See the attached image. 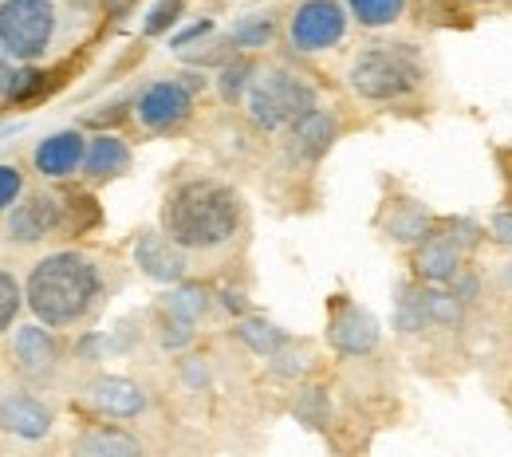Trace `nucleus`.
<instances>
[{"mask_svg": "<svg viewBox=\"0 0 512 457\" xmlns=\"http://www.w3.org/2000/svg\"><path fill=\"white\" fill-rule=\"evenodd\" d=\"M103 276L83 253H52L28 272L24 300L32 316L48 327H75L99 300Z\"/></svg>", "mask_w": 512, "mask_h": 457, "instance_id": "f257e3e1", "label": "nucleus"}, {"mask_svg": "<svg viewBox=\"0 0 512 457\" xmlns=\"http://www.w3.org/2000/svg\"><path fill=\"white\" fill-rule=\"evenodd\" d=\"M241 201L229 186L193 178L162 201V233L182 249H217L237 233Z\"/></svg>", "mask_w": 512, "mask_h": 457, "instance_id": "f03ea898", "label": "nucleus"}, {"mask_svg": "<svg viewBox=\"0 0 512 457\" xmlns=\"http://www.w3.org/2000/svg\"><path fill=\"white\" fill-rule=\"evenodd\" d=\"M245 107H249L253 127H260V131H288L304 115L316 111V87L304 83L300 75L284 71V67H264V71H256L253 83H249Z\"/></svg>", "mask_w": 512, "mask_h": 457, "instance_id": "7ed1b4c3", "label": "nucleus"}, {"mask_svg": "<svg viewBox=\"0 0 512 457\" xmlns=\"http://www.w3.org/2000/svg\"><path fill=\"white\" fill-rule=\"evenodd\" d=\"M351 79V91L359 99H371V103H390V99H402L410 95L418 83H422V64L410 48H398V44H386V48H367L355 56V64L347 71Z\"/></svg>", "mask_w": 512, "mask_h": 457, "instance_id": "20e7f679", "label": "nucleus"}, {"mask_svg": "<svg viewBox=\"0 0 512 457\" xmlns=\"http://www.w3.org/2000/svg\"><path fill=\"white\" fill-rule=\"evenodd\" d=\"M60 12L52 0H0V52L16 64H36L56 40Z\"/></svg>", "mask_w": 512, "mask_h": 457, "instance_id": "39448f33", "label": "nucleus"}, {"mask_svg": "<svg viewBox=\"0 0 512 457\" xmlns=\"http://www.w3.org/2000/svg\"><path fill=\"white\" fill-rule=\"evenodd\" d=\"M347 36V12L339 0H304L292 12L288 40L296 52H323Z\"/></svg>", "mask_w": 512, "mask_h": 457, "instance_id": "423d86ee", "label": "nucleus"}, {"mask_svg": "<svg viewBox=\"0 0 512 457\" xmlns=\"http://www.w3.org/2000/svg\"><path fill=\"white\" fill-rule=\"evenodd\" d=\"M8 355H12V367L32 379V383H44L56 375V363H60V339L52 335L48 324H24L12 331V343H8Z\"/></svg>", "mask_w": 512, "mask_h": 457, "instance_id": "0eeeda50", "label": "nucleus"}, {"mask_svg": "<svg viewBox=\"0 0 512 457\" xmlns=\"http://www.w3.org/2000/svg\"><path fill=\"white\" fill-rule=\"evenodd\" d=\"M193 111V95L186 83H178V79H162V83H150L142 95H138V107H134V115H138V123L146 127V131H170V127H178V123H186Z\"/></svg>", "mask_w": 512, "mask_h": 457, "instance_id": "6e6552de", "label": "nucleus"}, {"mask_svg": "<svg viewBox=\"0 0 512 457\" xmlns=\"http://www.w3.org/2000/svg\"><path fill=\"white\" fill-rule=\"evenodd\" d=\"M60 213H64V205L52 194L20 197L12 205V213H8V221H4V237L12 245H36V241H44L60 225Z\"/></svg>", "mask_w": 512, "mask_h": 457, "instance_id": "1a4fd4ad", "label": "nucleus"}, {"mask_svg": "<svg viewBox=\"0 0 512 457\" xmlns=\"http://www.w3.org/2000/svg\"><path fill=\"white\" fill-rule=\"evenodd\" d=\"M205 292L197 288V284H178L166 300H162V343L170 347V351H178V347H186L193 339V324L201 320V312H205Z\"/></svg>", "mask_w": 512, "mask_h": 457, "instance_id": "9d476101", "label": "nucleus"}, {"mask_svg": "<svg viewBox=\"0 0 512 457\" xmlns=\"http://www.w3.org/2000/svg\"><path fill=\"white\" fill-rule=\"evenodd\" d=\"M134 264L150 280H158V284H182V276H186L182 245H174L166 233H154V229L138 233V241H134Z\"/></svg>", "mask_w": 512, "mask_h": 457, "instance_id": "9b49d317", "label": "nucleus"}, {"mask_svg": "<svg viewBox=\"0 0 512 457\" xmlns=\"http://www.w3.org/2000/svg\"><path fill=\"white\" fill-rule=\"evenodd\" d=\"M327 339L335 351L343 355H371L379 347V320L367 308L355 304H339V312L327 324Z\"/></svg>", "mask_w": 512, "mask_h": 457, "instance_id": "f8f14e48", "label": "nucleus"}, {"mask_svg": "<svg viewBox=\"0 0 512 457\" xmlns=\"http://www.w3.org/2000/svg\"><path fill=\"white\" fill-rule=\"evenodd\" d=\"M0 426L4 430H12L16 438H24V442H40V438H48V430H52V410L36 398V394H4L0 398Z\"/></svg>", "mask_w": 512, "mask_h": 457, "instance_id": "ddd939ff", "label": "nucleus"}, {"mask_svg": "<svg viewBox=\"0 0 512 457\" xmlns=\"http://www.w3.org/2000/svg\"><path fill=\"white\" fill-rule=\"evenodd\" d=\"M83 158H87V138L79 131L52 134L32 154V162H36V170L44 178H71L75 170H83Z\"/></svg>", "mask_w": 512, "mask_h": 457, "instance_id": "4468645a", "label": "nucleus"}, {"mask_svg": "<svg viewBox=\"0 0 512 457\" xmlns=\"http://www.w3.org/2000/svg\"><path fill=\"white\" fill-rule=\"evenodd\" d=\"M87 402L107 418H134L146 410V391L123 375H103L87 387Z\"/></svg>", "mask_w": 512, "mask_h": 457, "instance_id": "2eb2a0df", "label": "nucleus"}, {"mask_svg": "<svg viewBox=\"0 0 512 457\" xmlns=\"http://www.w3.org/2000/svg\"><path fill=\"white\" fill-rule=\"evenodd\" d=\"M414 272L418 280H430V284H446L461 272V249L453 245V237L442 233H430L418 241L414 249Z\"/></svg>", "mask_w": 512, "mask_h": 457, "instance_id": "dca6fc26", "label": "nucleus"}, {"mask_svg": "<svg viewBox=\"0 0 512 457\" xmlns=\"http://www.w3.org/2000/svg\"><path fill=\"white\" fill-rule=\"evenodd\" d=\"M130 166V146L115 134H99L87 142V158H83V174L91 182H107V178H119Z\"/></svg>", "mask_w": 512, "mask_h": 457, "instance_id": "f3484780", "label": "nucleus"}, {"mask_svg": "<svg viewBox=\"0 0 512 457\" xmlns=\"http://www.w3.org/2000/svg\"><path fill=\"white\" fill-rule=\"evenodd\" d=\"M331 142H335V119H331L327 111H320V107H316L312 115H304V119L292 127V154L304 158V162L320 158Z\"/></svg>", "mask_w": 512, "mask_h": 457, "instance_id": "a211bd4d", "label": "nucleus"}, {"mask_svg": "<svg viewBox=\"0 0 512 457\" xmlns=\"http://www.w3.org/2000/svg\"><path fill=\"white\" fill-rule=\"evenodd\" d=\"M75 454L83 457H138L142 454V446L123 434V430H115V426H95V430H87L83 438H75Z\"/></svg>", "mask_w": 512, "mask_h": 457, "instance_id": "6ab92c4d", "label": "nucleus"}, {"mask_svg": "<svg viewBox=\"0 0 512 457\" xmlns=\"http://www.w3.org/2000/svg\"><path fill=\"white\" fill-rule=\"evenodd\" d=\"M386 233H390L398 245H414V241H422V237L434 233V221H430V213L418 209V205H398V213L390 217Z\"/></svg>", "mask_w": 512, "mask_h": 457, "instance_id": "aec40b11", "label": "nucleus"}, {"mask_svg": "<svg viewBox=\"0 0 512 457\" xmlns=\"http://www.w3.org/2000/svg\"><path fill=\"white\" fill-rule=\"evenodd\" d=\"M237 335H241V343H245L249 351L268 355V359L288 343V335L276 324H268V320H241V324H237Z\"/></svg>", "mask_w": 512, "mask_h": 457, "instance_id": "412c9836", "label": "nucleus"}, {"mask_svg": "<svg viewBox=\"0 0 512 457\" xmlns=\"http://www.w3.org/2000/svg\"><path fill=\"white\" fill-rule=\"evenodd\" d=\"M347 4L363 28H386L406 12V0H347Z\"/></svg>", "mask_w": 512, "mask_h": 457, "instance_id": "4be33fe9", "label": "nucleus"}, {"mask_svg": "<svg viewBox=\"0 0 512 457\" xmlns=\"http://www.w3.org/2000/svg\"><path fill=\"white\" fill-rule=\"evenodd\" d=\"M402 300H398V308H394V327L402 331V335H414V331H422V327L430 324V316H426V304H422V288H402L398 292Z\"/></svg>", "mask_w": 512, "mask_h": 457, "instance_id": "5701e85b", "label": "nucleus"}, {"mask_svg": "<svg viewBox=\"0 0 512 457\" xmlns=\"http://www.w3.org/2000/svg\"><path fill=\"white\" fill-rule=\"evenodd\" d=\"M253 75H256V67L249 64V60H233V64L221 71V79H217L221 99H225V103H241V95H249Z\"/></svg>", "mask_w": 512, "mask_h": 457, "instance_id": "b1692460", "label": "nucleus"}, {"mask_svg": "<svg viewBox=\"0 0 512 457\" xmlns=\"http://www.w3.org/2000/svg\"><path fill=\"white\" fill-rule=\"evenodd\" d=\"M272 32H276V20H272L268 12H256V16L241 20V24L233 28V40H237L241 48H264V44L272 40Z\"/></svg>", "mask_w": 512, "mask_h": 457, "instance_id": "393cba45", "label": "nucleus"}, {"mask_svg": "<svg viewBox=\"0 0 512 457\" xmlns=\"http://www.w3.org/2000/svg\"><path fill=\"white\" fill-rule=\"evenodd\" d=\"M422 304H426V316L434 320V324H461V300L457 296H449V292H426L422 288Z\"/></svg>", "mask_w": 512, "mask_h": 457, "instance_id": "a878e982", "label": "nucleus"}, {"mask_svg": "<svg viewBox=\"0 0 512 457\" xmlns=\"http://www.w3.org/2000/svg\"><path fill=\"white\" fill-rule=\"evenodd\" d=\"M20 284H16V276L12 272H4L0 268V335L8 331V327L16 324V312H20Z\"/></svg>", "mask_w": 512, "mask_h": 457, "instance_id": "bb28decb", "label": "nucleus"}, {"mask_svg": "<svg viewBox=\"0 0 512 457\" xmlns=\"http://www.w3.org/2000/svg\"><path fill=\"white\" fill-rule=\"evenodd\" d=\"M308 367H312V351H308V347H292V351H288V343H284V347L272 355V371H276V375H304Z\"/></svg>", "mask_w": 512, "mask_h": 457, "instance_id": "cd10ccee", "label": "nucleus"}, {"mask_svg": "<svg viewBox=\"0 0 512 457\" xmlns=\"http://www.w3.org/2000/svg\"><path fill=\"white\" fill-rule=\"evenodd\" d=\"M20 194H24V174H20L16 166L0 162V213L12 209V205L20 201Z\"/></svg>", "mask_w": 512, "mask_h": 457, "instance_id": "c85d7f7f", "label": "nucleus"}, {"mask_svg": "<svg viewBox=\"0 0 512 457\" xmlns=\"http://www.w3.org/2000/svg\"><path fill=\"white\" fill-rule=\"evenodd\" d=\"M178 16H182V0H162V4H154V12L146 16V36L166 32V28H170Z\"/></svg>", "mask_w": 512, "mask_h": 457, "instance_id": "c756f323", "label": "nucleus"}, {"mask_svg": "<svg viewBox=\"0 0 512 457\" xmlns=\"http://www.w3.org/2000/svg\"><path fill=\"white\" fill-rule=\"evenodd\" d=\"M323 410H327L323 391H304L300 394V402H296V418H300V422H308V426H320Z\"/></svg>", "mask_w": 512, "mask_h": 457, "instance_id": "7c9ffc66", "label": "nucleus"}, {"mask_svg": "<svg viewBox=\"0 0 512 457\" xmlns=\"http://www.w3.org/2000/svg\"><path fill=\"white\" fill-rule=\"evenodd\" d=\"M449 237H453V245H457L461 253H469V249L481 241L477 225H473V221H461V217H453V221H449Z\"/></svg>", "mask_w": 512, "mask_h": 457, "instance_id": "2f4dec72", "label": "nucleus"}, {"mask_svg": "<svg viewBox=\"0 0 512 457\" xmlns=\"http://www.w3.org/2000/svg\"><path fill=\"white\" fill-rule=\"evenodd\" d=\"M40 83H44V75L32 71V67H24V71H16V79H12V95H8V99H24V95H32Z\"/></svg>", "mask_w": 512, "mask_h": 457, "instance_id": "473e14b6", "label": "nucleus"}, {"mask_svg": "<svg viewBox=\"0 0 512 457\" xmlns=\"http://www.w3.org/2000/svg\"><path fill=\"white\" fill-rule=\"evenodd\" d=\"M477 288H481V284H477V276H473V272H465V268H461V272L453 276V296H457L461 304H465V300H477Z\"/></svg>", "mask_w": 512, "mask_h": 457, "instance_id": "72a5a7b5", "label": "nucleus"}, {"mask_svg": "<svg viewBox=\"0 0 512 457\" xmlns=\"http://www.w3.org/2000/svg\"><path fill=\"white\" fill-rule=\"evenodd\" d=\"M205 32H213V20H201V24H193V28H186V32H178V36L170 40V48H186V44H193V40L205 36Z\"/></svg>", "mask_w": 512, "mask_h": 457, "instance_id": "f704fd0d", "label": "nucleus"}, {"mask_svg": "<svg viewBox=\"0 0 512 457\" xmlns=\"http://www.w3.org/2000/svg\"><path fill=\"white\" fill-rule=\"evenodd\" d=\"M489 233H493V241L512 245V213H497V217H493V225H489Z\"/></svg>", "mask_w": 512, "mask_h": 457, "instance_id": "c9c22d12", "label": "nucleus"}, {"mask_svg": "<svg viewBox=\"0 0 512 457\" xmlns=\"http://www.w3.org/2000/svg\"><path fill=\"white\" fill-rule=\"evenodd\" d=\"M12 79H16V71H12V60L0 52V99H8V95H12Z\"/></svg>", "mask_w": 512, "mask_h": 457, "instance_id": "e433bc0d", "label": "nucleus"}, {"mask_svg": "<svg viewBox=\"0 0 512 457\" xmlns=\"http://www.w3.org/2000/svg\"><path fill=\"white\" fill-rule=\"evenodd\" d=\"M103 4H107L111 12H127V8L134 4V0H103Z\"/></svg>", "mask_w": 512, "mask_h": 457, "instance_id": "4c0bfd02", "label": "nucleus"}, {"mask_svg": "<svg viewBox=\"0 0 512 457\" xmlns=\"http://www.w3.org/2000/svg\"><path fill=\"white\" fill-rule=\"evenodd\" d=\"M509 284H512V264H509Z\"/></svg>", "mask_w": 512, "mask_h": 457, "instance_id": "58836bf2", "label": "nucleus"}]
</instances>
